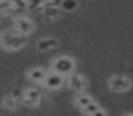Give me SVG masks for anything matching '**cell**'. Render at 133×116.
Here are the masks:
<instances>
[{
  "instance_id": "cell-13",
  "label": "cell",
  "mask_w": 133,
  "mask_h": 116,
  "mask_svg": "<svg viewBox=\"0 0 133 116\" xmlns=\"http://www.w3.org/2000/svg\"><path fill=\"white\" fill-rule=\"evenodd\" d=\"M78 7V2L77 0H62V9L66 11H75Z\"/></svg>"
},
{
  "instance_id": "cell-7",
  "label": "cell",
  "mask_w": 133,
  "mask_h": 116,
  "mask_svg": "<svg viewBox=\"0 0 133 116\" xmlns=\"http://www.w3.org/2000/svg\"><path fill=\"white\" fill-rule=\"evenodd\" d=\"M64 83H66V76H62V74H58V73H53V71H48V76H46V80H44L46 89L57 91V89H60Z\"/></svg>"
},
{
  "instance_id": "cell-4",
  "label": "cell",
  "mask_w": 133,
  "mask_h": 116,
  "mask_svg": "<svg viewBox=\"0 0 133 116\" xmlns=\"http://www.w3.org/2000/svg\"><path fill=\"white\" fill-rule=\"evenodd\" d=\"M108 87L113 91V92H126L131 89V80L128 76H122V74H115L109 78L108 82Z\"/></svg>"
},
{
  "instance_id": "cell-5",
  "label": "cell",
  "mask_w": 133,
  "mask_h": 116,
  "mask_svg": "<svg viewBox=\"0 0 133 116\" xmlns=\"http://www.w3.org/2000/svg\"><path fill=\"white\" fill-rule=\"evenodd\" d=\"M22 103L29 105V107H38L40 102H42V94L37 87H26L24 92H22V98H20Z\"/></svg>"
},
{
  "instance_id": "cell-3",
  "label": "cell",
  "mask_w": 133,
  "mask_h": 116,
  "mask_svg": "<svg viewBox=\"0 0 133 116\" xmlns=\"http://www.w3.org/2000/svg\"><path fill=\"white\" fill-rule=\"evenodd\" d=\"M13 29H15L18 35L28 36V35H31V33L35 31V22H33L31 18H28V17H17V18L13 20Z\"/></svg>"
},
{
  "instance_id": "cell-6",
  "label": "cell",
  "mask_w": 133,
  "mask_h": 116,
  "mask_svg": "<svg viewBox=\"0 0 133 116\" xmlns=\"http://www.w3.org/2000/svg\"><path fill=\"white\" fill-rule=\"evenodd\" d=\"M66 85L71 89V91H75V92H82L84 89H86V85H88V80L82 76V74H78V73H71L69 76H66Z\"/></svg>"
},
{
  "instance_id": "cell-8",
  "label": "cell",
  "mask_w": 133,
  "mask_h": 116,
  "mask_svg": "<svg viewBox=\"0 0 133 116\" xmlns=\"http://www.w3.org/2000/svg\"><path fill=\"white\" fill-rule=\"evenodd\" d=\"M46 76H48V71L42 69V67H33V69L28 71V80L33 82V83H44Z\"/></svg>"
},
{
  "instance_id": "cell-9",
  "label": "cell",
  "mask_w": 133,
  "mask_h": 116,
  "mask_svg": "<svg viewBox=\"0 0 133 116\" xmlns=\"http://www.w3.org/2000/svg\"><path fill=\"white\" fill-rule=\"evenodd\" d=\"M57 45H58V40H57V38H53V36L40 38V40L37 42V49H38V51H42V53H48V51L55 49Z\"/></svg>"
},
{
  "instance_id": "cell-2",
  "label": "cell",
  "mask_w": 133,
  "mask_h": 116,
  "mask_svg": "<svg viewBox=\"0 0 133 116\" xmlns=\"http://www.w3.org/2000/svg\"><path fill=\"white\" fill-rule=\"evenodd\" d=\"M75 67H77V62H75L71 56H57V58L51 62L49 71L58 73V74H62V76H69L71 73H75Z\"/></svg>"
},
{
  "instance_id": "cell-17",
  "label": "cell",
  "mask_w": 133,
  "mask_h": 116,
  "mask_svg": "<svg viewBox=\"0 0 133 116\" xmlns=\"http://www.w3.org/2000/svg\"><path fill=\"white\" fill-rule=\"evenodd\" d=\"M124 116H133V112H126V114H124Z\"/></svg>"
},
{
  "instance_id": "cell-14",
  "label": "cell",
  "mask_w": 133,
  "mask_h": 116,
  "mask_svg": "<svg viewBox=\"0 0 133 116\" xmlns=\"http://www.w3.org/2000/svg\"><path fill=\"white\" fill-rule=\"evenodd\" d=\"M15 7H13V2L11 0H0V13H9V11H13Z\"/></svg>"
},
{
  "instance_id": "cell-11",
  "label": "cell",
  "mask_w": 133,
  "mask_h": 116,
  "mask_svg": "<svg viewBox=\"0 0 133 116\" xmlns=\"http://www.w3.org/2000/svg\"><path fill=\"white\" fill-rule=\"evenodd\" d=\"M95 100H93V96H89V94H86V92H80L77 98H75V105L80 109V111H84L88 105H91Z\"/></svg>"
},
{
  "instance_id": "cell-16",
  "label": "cell",
  "mask_w": 133,
  "mask_h": 116,
  "mask_svg": "<svg viewBox=\"0 0 133 116\" xmlns=\"http://www.w3.org/2000/svg\"><path fill=\"white\" fill-rule=\"evenodd\" d=\"M91 116H108V112H106V111H104V109L100 107V109H98V111H95V112H93Z\"/></svg>"
},
{
  "instance_id": "cell-1",
  "label": "cell",
  "mask_w": 133,
  "mask_h": 116,
  "mask_svg": "<svg viewBox=\"0 0 133 116\" xmlns=\"http://www.w3.org/2000/svg\"><path fill=\"white\" fill-rule=\"evenodd\" d=\"M0 45L8 51H18L26 45V36L18 35L13 27L0 33Z\"/></svg>"
},
{
  "instance_id": "cell-12",
  "label": "cell",
  "mask_w": 133,
  "mask_h": 116,
  "mask_svg": "<svg viewBox=\"0 0 133 116\" xmlns=\"http://www.w3.org/2000/svg\"><path fill=\"white\" fill-rule=\"evenodd\" d=\"M2 105H4V109H8V111H15V109L20 105V102H18L17 96H6V98L2 100Z\"/></svg>"
},
{
  "instance_id": "cell-10",
  "label": "cell",
  "mask_w": 133,
  "mask_h": 116,
  "mask_svg": "<svg viewBox=\"0 0 133 116\" xmlns=\"http://www.w3.org/2000/svg\"><path fill=\"white\" fill-rule=\"evenodd\" d=\"M42 13H44V18L46 20H55L60 15V7L57 4H48V6L42 7Z\"/></svg>"
},
{
  "instance_id": "cell-15",
  "label": "cell",
  "mask_w": 133,
  "mask_h": 116,
  "mask_svg": "<svg viewBox=\"0 0 133 116\" xmlns=\"http://www.w3.org/2000/svg\"><path fill=\"white\" fill-rule=\"evenodd\" d=\"M98 109H100V105H98L97 102H93V103H91V105H88L82 112H84V114H88V116H91V114H93L95 111H98Z\"/></svg>"
}]
</instances>
